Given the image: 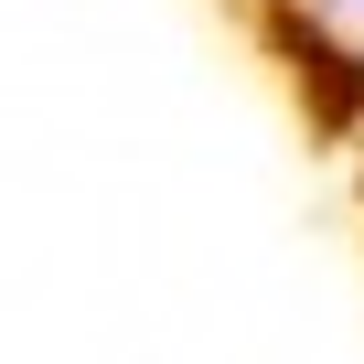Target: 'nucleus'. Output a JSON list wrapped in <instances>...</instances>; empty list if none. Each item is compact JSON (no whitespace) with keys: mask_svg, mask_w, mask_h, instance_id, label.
<instances>
[{"mask_svg":"<svg viewBox=\"0 0 364 364\" xmlns=\"http://www.w3.org/2000/svg\"><path fill=\"white\" fill-rule=\"evenodd\" d=\"M279 33H289V43H300V65H311V97H321V118H343V107H353V97H364V75H353V65H343V54H332V43H311V33H300V22H279Z\"/></svg>","mask_w":364,"mask_h":364,"instance_id":"nucleus-1","label":"nucleus"}]
</instances>
